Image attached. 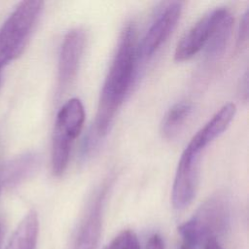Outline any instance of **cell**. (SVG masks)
<instances>
[{"mask_svg": "<svg viewBox=\"0 0 249 249\" xmlns=\"http://www.w3.org/2000/svg\"><path fill=\"white\" fill-rule=\"evenodd\" d=\"M135 58L134 28L128 25L121 35L118 50L100 93L95 119V130L100 136L107 133L118 108L129 90L134 75Z\"/></svg>", "mask_w": 249, "mask_h": 249, "instance_id": "cell-1", "label": "cell"}, {"mask_svg": "<svg viewBox=\"0 0 249 249\" xmlns=\"http://www.w3.org/2000/svg\"><path fill=\"white\" fill-rule=\"evenodd\" d=\"M230 214V202L224 194L210 196L190 220L178 228L183 245L194 249L211 238H217L227 229Z\"/></svg>", "mask_w": 249, "mask_h": 249, "instance_id": "cell-2", "label": "cell"}, {"mask_svg": "<svg viewBox=\"0 0 249 249\" xmlns=\"http://www.w3.org/2000/svg\"><path fill=\"white\" fill-rule=\"evenodd\" d=\"M44 3L38 0L20 2L0 28V70L24 51Z\"/></svg>", "mask_w": 249, "mask_h": 249, "instance_id": "cell-3", "label": "cell"}, {"mask_svg": "<svg viewBox=\"0 0 249 249\" xmlns=\"http://www.w3.org/2000/svg\"><path fill=\"white\" fill-rule=\"evenodd\" d=\"M200 153L186 147L176 169L171 202L175 209L186 208L194 199L198 184Z\"/></svg>", "mask_w": 249, "mask_h": 249, "instance_id": "cell-4", "label": "cell"}, {"mask_svg": "<svg viewBox=\"0 0 249 249\" xmlns=\"http://www.w3.org/2000/svg\"><path fill=\"white\" fill-rule=\"evenodd\" d=\"M228 13L226 9H215L203 16L178 43L174 59L176 61L188 60L202 50Z\"/></svg>", "mask_w": 249, "mask_h": 249, "instance_id": "cell-5", "label": "cell"}, {"mask_svg": "<svg viewBox=\"0 0 249 249\" xmlns=\"http://www.w3.org/2000/svg\"><path fill=\"white\" fill-rule=\"evenodd\" d=\"M182 12L181 2H170L158 15L136 50V56L145 60L150 58L168 38L177 24Z\"/></svg>", "mask_w": 249, "mask_h": 249, "instance_id": "cell-6", "label": "cell"}, {"mask_svg": "<svg viewBox=\"0 0 249 249\" xmlns=\"http://www.w3.org/2000/svg\"><path fill=\"white\" fill-rule=\"evenodd\" d=\"M85 45V34L80 29L69 31L62 42L58 59V87H67L77 74Z\"/></svg>", "mask_w": 249, "mask_h": 249, "instance_id": "cell-7", "label": "cell"}, {"mask_svg": "<svg viewBox=\"0 0 249 249\" xmlns=\"http://www.w3.org/2000/svg\"><path fill=\"white\" fill-rule=\"evenodd\" d=\"M235 105L228 103L224 105L191 139L187 148L201 152L209 143L222 134L230 125L235 114Z\"/></svg>", "mask_w": 249, "mask_h": 249, "instance_id": "cell-8", "label": "cell"}, {"mask_svg": "<svg viewBox=\"0 0 249 249\" xmlns=\"http://www.w3.org/2000/svg\"><path fill=\"white\" fill-rule=\"evenodd\" d=\"M105 190H102L92 202L85 217L72 249H95L101 233L102 207Z\"/></svg>", "mask_w": 249, "mask_h": 249, "instance_id": "cell-9", "label": "cell"}, {"mask_svg": "<svg viewBox=\"0 0 249 249\" xmlns=\"http://www.w3.org/2000/svg\"><path fill=\"white\" fill-rule=\"evenodd\" d=\"M85 122V109L80 99L71 98L59 109L53 134L74 141L80 134Z\"/></svg>", "mask_w": 249, "mask_h": 249, "instance_id": "cell-10", "label": "cell"}, {"mask_svg": "<svg viewBox=\"0 0 249 249\" xmlns=\"http://www.w3.org/2000/svg\"><path fill=\"white\" fill-rule=\"evenodd\" d=\"M38 231V216L34 210H31L17 227L6 249H35Z\"/></svg>", "mask_w": 249, "mask_h": 249, "instance_id": "cell-11", "label": "cell"}, {"mask_svg": "<svg viewBox=\"0 0 249 249\" xmlns=\"http://www.w3.org/2000/svg\"><path fill=\"white\" fill-rule=\"evenodd\" d=\"M193 112V106L187 101L174 104L164 115L161 122V132L164 137H175L185 125Z\"/></svg>", "mask_w": 249, "mask_h": 249, "instance_id": "cell-12", "label": "cell"}, {"mask_svg": "<svg viewBox=\"0 0 249 249\" xmlns=\"http://www.w3.org/2000/svg\"><path fill=\"white\" fill-rule=\"evenodd\" d=\"M40 158L37 154L22 155L8 165L6 181L8 185H16L30 177L38 168Z\"/></svg>", "mask_w": 249, "mask_h": 249, "instance_id": "cell-13", "label": "cell"}, {"mask_svg": "<svg viewBox=\"0 0 249 249\" xmlns=\"http://www.w3.org/2000/svg\"><path fill=\"white\" fill-rule=\"evenodd\" d=\"M231 27L232 17L230 13H228L226 17L222 19V21L219 23L209 42L205 46L206 53L209 57H217L224 52L227 42L231 35Z\"/></svg>", "mask_w": 249, "mask_h": 249, "instance_id": "cell-14", "label": "cell"}, {"mask_svg": "<svg viewBox=\"0 0 249 249\" xmlns=\"http://www.w3.org/2000/svg\"><path fill=\"white\" fill-rule=\"evenodd\" d=\"M107 249H140V245L135 232L125 230L111 241Z\"/></svg>", "mask_w": 249, "mask_h": 249, "instance_id": "cell-15", "label": "cell"}, {"mask_svg": "<svg viewBox=\"0 0 249 249\" xmlns=\"http://www.w3.org/2000/svg\"><path fill=\"white\" fill-rule=\"evenodd\" d=\"M248 24H249V13L248 10L244 13L238 29V37H237V43L241 47L244 45L248 40Z\"/></svg>", "mask_w": 249, "mask_h": 249, "instance_id": "cell-16", "label": "cell"}, {"mask_svg": "<svg viewBox=\"0 0 249 249\" xmlns=\"http://www.w3.org/2000/svg\"><path fill=\"white\" fill-rule=\"evenodd\" d=\"M146 249H164V243L160 234L154 233L147 241Z\"/></svg>", "mask_w": 249, "mask_h": 249, "instance_id": "cell-17", "label": "cell"}, {"mask_svg": "<svg viewBox=\"0 0 249 249\" xmlns=\"http://www.w3.org/2000/svg\"><path fill=\"white\" fill-rule=\"evenodd\" d=\"M203 249H223V247L220 245L217 238H211L204 243Z\"/></svg>", "mask_w": 249, "mask_h": 249, "instance_id": "cell-18", "label": "cell"}, {"mask_svg": "<svg viewBox=\"0 0 249 249\" xmlns=\"http://www.w3.org/2000/svg\"><path fill=\"white\" fill-rule=\"evenodd\" d=\"M180 249H193V248H191V247H188V246H186V245H182Z\"/></svg>", "mask_w": 249, "mask_h": 249, "instance_id": "cell-19", "label": "cell"}, {"mask_svg": "<svg viewBox=\"0 0 249 249\" xmlns=\"http://www.w3.org/2000/svg\"><path fill=\"white\" fill-rule=\"evenodd\" d=\"M1 234H2V223L0 222V238H1Z\"/></svg>", "mask_w": 249, "mask_h": 249, "instance_id": "cell-20", "label": "cell"}, {"mask_svg": "<svg viewBox=\"0 0 249 249\" xmlns=\"http://www.w3.org/2000/svg\"><path fill=\"white\" fill-rule=\"evenodd\" d=\"M0 79H1V70H0Z\"/></svg>", "mask_w": 249, "mask_h": 249, "instance_id": "cell-21", "label": "cell"}]
</instances>
